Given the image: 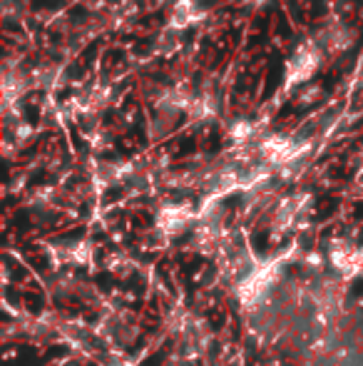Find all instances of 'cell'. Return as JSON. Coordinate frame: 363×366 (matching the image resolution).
Returning a JSON list of instances; mask_svg holds the SVG:
<instances>
[{"instance_id": "cell-1", "label": "cell", "mask_w": 363, "mask_h": 366, "mask_svg": "<svg viewBox=\"0 0 363 366\" xmlns=\"http://www.w3.org/2000/svg\"><path fill=\"white\" fill-rule=\"evenodd\" d=\"M281 267L284 262L279 257L274 259H267L262 264H254L247 274L239 280V287H237V299L242 302V307L247 309H254L257 304H262L267 299V294L274 290L276 280L281 277Z\"/></svg>"}, {"instance_id": "cell-2", "label": "cell", "mask_w": 363, "mask_h": 366, "mask_svg": "<svg viewBox=\"0 0 363 366\" xmlns=\"http://www.w3.org/2000/svg\"><path fill=\"white\" fill-rule=\"evenodd\" d=\"M319 65H321V53L314 43H304L301 48H296V53L291 55L289 65H286V90L309 80Z\"/></svg>"}, {"instance_id": "cell-3", "label": "cell", "mask_w": 363, "mask_h": 366, "mask_svg": "<svg viewBox=\"0 0 363 366\" xmlns=\"http://www.w3.org/2000/svg\"><path fill=\"white\" fill-rule=\"evenodd\" d=\"M194 217H197V212H194L192 204H165L157 212V229L167 237H175L187 229Z\"/></svg>"}, {"instance_id": "cell-4", "label": "cell", "mask_w": 363, "mask_h": 366, "mask_svg": "<svg viewBox=\"0 0 363 366\" xmlns=\"http://www.w3.org/2000/svg\"><path fill=\"white\" fill-rule=\"evenodd\" d=\"M199 18H202V10H199L197 0H177L170 13V28L180 33V30L189 28L192 23H197Z\"/></svg>"}, {"instance_id": "cell-5", "label": "cell", "mask_w": 363, "mask_h": 366, "mask_svg": "<svg viewBox=\"0 0 363 366\" xmlns=\"http://www.w3.org/2000/svg\"><path fill=\"white\" fill-rule=\"evenodd\" d=\"M58 259L63 264H90L92 249L88 242H73V244H65L58 249Z\"/></svg>"}, {"instance_id": "cell-6", "label": "cell", "mask_w": 363, "mask_h": 366, "mask_svg": "<svg viewBox=\"0 0 363 366\" xmlns=\"http://www.w3.org/2000/svg\"><path fill=\"white\" fill-rule=\"evenodd\" d=\"M324 40H326V48L329 50H346L349 48V43H351V35H349V30L344 28V25H334V28H329L324 33Z\"/></svg>"}, {"instance_id": "cell-7", "label": "cell", "mask_w": 363, "mask_h": 366, "mask_svg": "<svg viewBox=\"0 0 363 366\" xmlns=\"http://www.w3.org/2000/svg\"><path fill=\"white\" fill-rule=\"evenodd\" d=\"M359 274H363V244L359 247Z\"/></svg>"}]
</instances>
